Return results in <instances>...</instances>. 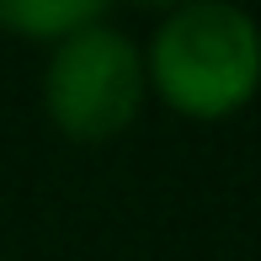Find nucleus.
<instances>
[{"mask_svg":"<svg viewBox=\"0 0 261 261\" xmlns=\"http://www.w3.org/2000/svg\"><path fill=\"white\" fill-rule=\"evenodd\" d=\"M101 16H112V6H101V0H0V32L38 43L43 54Z\"/></svg>","mask_w":261,"mask_h":261,"instance_id":"3","label":"nucleus"},{"mask_svg":"<svg viewBox=\"0 0 261 261\" xmlns=\"http://www.w3.org/2000/svg\"><path fill=\"white\" fill-rule=\"evenodd\" d=\"M43 117L69 144H112L144 117L149 80L144 48L117 16L80 27L75 38L54 43L43 54Z\"/></svg>","mask_w":261,"mask_h":261,"instance_id":"2","label":"nucleus"},{"mask_svg":"<svg viewBox=\"0 0 261 261\" xmlns=\"http://www.w3.org/2000/svg\"><path fill=\"white\" fill-rule=\"evenodd\" d=\"M144 48L149 101L181 123H229L261 96V21L229 0H187L155 16Z\"/></svg>","mask_w":261,"mask_h":261,"instance_id":"1","label":"nucleus"}]
</instances>
